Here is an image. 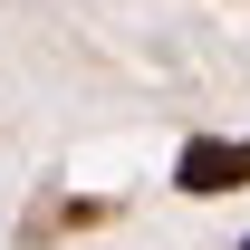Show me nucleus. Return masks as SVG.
Masks as SVG:
<instances>
[{
	"label": "nucleus",
	"mask_w": 250,
	"mask_h": 250,
	"mask_svg": "<svg viewBox=\"0 0 250 250\" xmlns=\"http://www.w3.org/2000/svg\"><path fill=\"white\" fill-rule=\"evenodd\" d=\"M231 183H250V145H183V192H231Z\"/></svg>",
	"instance_id": "obj_1"
},
{
	"label": "nucleus",
	"mask_w": 250,
	"mask_h": 250,
	"mask_svg": "<svg viewBox=\"0 0 250 250\" xmlns=\"http://www.w3.org/2000/svg\"><path fill=\"white\" fill-rule=\"evenodd\" d=\"M241 250H250V241H241Z\"/></svg>",
	"instance_id": "obj_2"
}]
</instances>
